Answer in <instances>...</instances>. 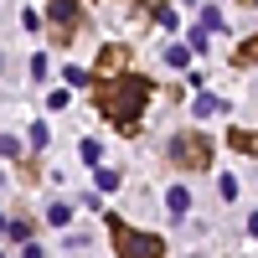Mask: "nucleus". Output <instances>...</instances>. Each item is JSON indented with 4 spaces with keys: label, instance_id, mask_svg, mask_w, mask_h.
Returning a JSON list of instances; mask_svg holds the SVG:
<instances>
[{
    "label": "nucleus",
    "instance_id": "nucleus-1",
    "mask_svg": "<svg viewBox=\"0 0 258 258\" xmlns=\"http://www.w3.org/2000/svg\"><path fill=\"white\" fill-rule=\"evenodd\" d=\"M150 93H155V83H150V78L124 73V78H109V83L98 88V109H103V119H114L119 129H135L140 114H145V103H150Z\"/></svg>",
    "mask_w": 258,
    "mask_h": 258
},
{
    "label": "nucleus",
    "instance_id": "nucleus-2",
    "mask_svg": "<svg viewBox=\"0 0 258 258\" xmlns=\"http://www.w3.org/2000/svg\"><path fill=\"white\" fill-rule=\"evenodd\" d=\"M165 160L176 170H207L212 165V140L202 135V129H181V135L165 140Z\"/></svg>",
    "mask_w": 258,
    "mask_h": 258
},
{
    "label": "nucleus",
    "instance_id": "nucleus-3",
    "mask_svg": "<svg viewBox=\"0 0 258 258\" xmlns=\"http://www.w3.org/2000/svg\"><path fill=\"white\" fill-rule=\"evenodd\" d=\"M109 232H114L119 258H165V243L155 238V232H140V227L119 222V217H109Z\"/></svg>",
    "mask_w": 258,
    "mask_h": 258
},
{
    "label": "nucleus",
    "instance_id": "nucleus-4",
    "mask_svg": "<svg viewBox=\"0 0 258 258\" xmlns=\"http://www.w3.org/2000/svg\"><path fill=\"white\" fill-rule=\"evenodd\" d=\"M78 16H83V6H78V0H52V6H47L52 36H57V41H73V31H78Z\"/></svg>",
    "mask_w": 258,
    "mask_h": 258
},
{
    "label": "nucleus",
    "instance_id": "nucleus-5",
    "mask_svg": "<svg viewBox=\"0 0 258 258\" xmlns=\"http://www.w3.org/2000/svg\"><path fill=\"white\" fill-rule=\"evenodd\" d=\"M129 62V47H103V57H98V68H93V78L98 83H109V78H119V68Z\"/></svg>",
    "mask_w": 258,
    "mask_h": 258
},
{
    "label": "nucleus",
    "instance_id": "nucleus-6",
    "mask_svg": "<svg viewBox=\"0 0 258 258\" xmlns=\"http://www.w3.org/2000/svg\"><path fill=\"white\" fill-rule=\"evenodd\" d=\"M165 207H170V217H186V207H191V191H186V186H170V191H165Z\"/></svg>",
    "mask_w": 258,
    "mask_h": 258
},
{
    "label": "nucleus",
    "instance_id": "nucleus-7",
    "mask_svg": "<svg viewBox=\"0 0 258 258\" xmlns=\"http://www.w3.org/2000/svg\"><path fill=\"white\" fill-rule=\"evenodd\" d=\"M191 109H197V119H207V114H222V98H212V93H197V103H191Z\"/></svg>",
    "mask_w": 258,
    "mask_h": 258
},
{
    "label": "nucleus",
    "instance_id": "nucleus-8",
    "mask_svg": "<svg viewBox=\"0 0 258 258\" xmlns=\"http://www.w3.org/2000/svg\"><path fill=\"white\" fill-rule=\"evenodd\" d=\"M47 222H52V227H68V222H73V207H68V202H52V207H47Z\"/></svg>",
    "mask_w": 258,
    "mask_h": 258
},
{
    "label": "nucleus",
    "instance_id": "nucleus-9",
    "mask_svg": "<svg viewBox=\"0 0 258 258\" xmlns=\"http://www.w3.org/2000/svg\"><path fill=\"white\" fill-rule=\"evenodd\" d=\"M232 62H238V68H253V62H258V36H248L243 47H238V57H232Z\"/></svg>",
    "mask_w": 258,
    "mask_h": 258
},
{
    "label": "nucleus",
    "instance_id": "nucleus-10",
    "mask_svg": "<svg viewBox=\"0 0 258 258\" xmlns=\"http://www.w3.org/2000/svg\"><path fill=\"white\" fill-rule=\"evenodd\" d=\"M93 181H98V191H119L124 176H119V170H109V165H98V176H93Z\"/></svg>",
    "mask_w": 258,
    "mask_h": 258
},
{
    "label": "nucleus",
    "instance_id": "nucleus-11",
    "mask_svg": "<svg viewBox=\"0 0 258 258\" xmlns=\"http://www.w3.org/2000/svg\"><path fill=\"white\" fill-rule=\"evenodd\" d=\"M202 26H207V31H222V11H217V6H202Z\"/></svg>",
    "mask_w": 258,
    "mask_h": 258
},
{
    "label": "nucleus",
    "instance_id": "nucleus-12",
    "mask_svg": "<svg viewBox=\"0 0 258 258\" xmlns=\"http://www.w3.org/2000/svg\"><path fill=\"white\" fill-rule=\"evenodd\" d=\"M165 62H170V68H186V62H191V47H165Z\"/></svg>",
    "mask_w": 258,
    "mask_h": 258
},
{
    "label": "nucleus",
    "instance_id": "nucleus-13",
    "mask_svg": "<svg viewBox=\"0 0 258 258\" xmlns=\"http://www.w3.org/2000/svg\"><path fill=\"white\" fill-rule=\"evenodd\" d=\"M78 155H83V160H88V165H93V160L103 155V145H98V140H83V145H78Z\"/></svg>",
    "mask_w": 258,
    "mask_h": 258
},
{
    "label": "nucleus",
    "instance_id": "nucleus-14",
    "mask_svg": "<svg viewBox=\"0 0 258 258\" xmlns=\"http://www.w3.org/2000/svg\"><path fill=\"white\" fill-rule=\"evenodd\" d=\"M62 78H68V83H73V88H78V83H88L93 73H83V68H78V62H68V68H62Z\"/></svg>",
    "mask_w": 258,
    "mask_h": 258
},
{
    "label": "nucleus",
    "instance_id": "nucleus-15",
    "mask_svg": "<svg viewBox=\"0 0 258 258\" xmlns=\"http://www.w3.org/2000/svg\"><path fill=\"white\" fill-rule=\"evenodd\" d=\"M62 248H68V253H83V248H88V232H68V243H62Z\"/></svg>",
    "mask_w": 258,
    "mask_h": 258
},
{
    "label": "nucleus",
    "instance_id": "nucleus-16",
    "mask_svg": "<svg viewBox=\"0 0 258 258\" xmlns=\"http://www.w3.org/2000/svg\"><path fill=\"white\" fill-rule=\"evenodd\" d=\"M186 47H191V52H207V26H197V31H191V41H186Z\"/></svg>",
    "mask_w": 258,
    "mask_h": 258
},
{
    "label": "nucleus",
    "instance_id": "nucleus-17",
    "mask_svg": "<svg viewBox=\"0 0 258 258\" xmlns=\"http://www.w3.org/2000/svg\"><path fill=\"white\" fill-rule=\"evenodd\" d=\"M217 191H222V202H232V197H238V181H232V176H222V181H217Z\"/></svg>",
    "mask_w": 258,
    "mask_h": 258
},
{
    "label": "nucleus",
    "instance_id": "nucleus-18",
    "mask_svg": "<svg viewBox=\"0 0 258 258\" xmlns=\"http://www.w3.org/2000/svg\"><path fill=\"white\" fill-rule=\"evenodd\" d=\"M0 155H21V145H16L11 135H0Z\"/></svg>",
    "mask_w": 258,
    "mask_h": 258
},
{
    "label": "nucleus",
    "instance_id": "nucleus-19",
    "mask_svg": "<svg viewBox=\"0 0 258 258\" xmlns=\"http://www.w3.org/2000/svg\"><path fill=\"white\" fill-rule=\"evenodd\" d=\"M21 258H47V248H41V243H26V248H21Z\"/></svg>",
    "mask_w": 258,
    "mask_h": 258
},
{
    "label": "nucleus",
    "instance_id": "nucleus-20",
    "mask_svg": "<svg viewBox=\"0 0 258 258\" xmlns=\"http://www.w3.org/2000/svg\"><path fill=\"white\" fill-rule=\"evenodd\" d=\"M248 232H253V238H258V212H248Z\"/></svg>",
    "mask_w": 258,
    "mask_h": 258
},
{
    "label": "nucleus",
    "instance_id": "nucleus-21",
    "mask_svg": "<svg viewBox=\"0 0 258 258\" xmlns=\"http://www.w3.org/2000/svg\"><path fill=\"white\" fill-rule=\"evenodd\" d=\"M0 232H11V222H6V217H0Z\"/></svg>",
    "mask_w": 258,
    "mask_h": 258
},
{
    "label": "nucleus",
    "instance_id": "nucleus-22",
    "mask_svg": "<svg viewBox=\"0 0 258 258\" xmlns=\"http://www.w3.org/2000/svg\"><path fill=\"white\" fill-rule=\"evenodd\" d=\"M248 6H253V11H258V0H248Z\"/></svg>",
    "mask_w": 258,
    "mask_h": 258
},
{
    "label": "nucleus",
    "instance_id": "nucleus-23",
    "mask_svg": "<svg viewBox=\"0 0 258 258\" xmlns=\"http://www.w3.org/2000/svg\"><path fill=\"white\" fill-rule=\"evenodd\" d=\"M0 258H6V253H0Z\"/></svg>",
    "mask_w": 258,
    "mask_h": 258
}]
</instances>
